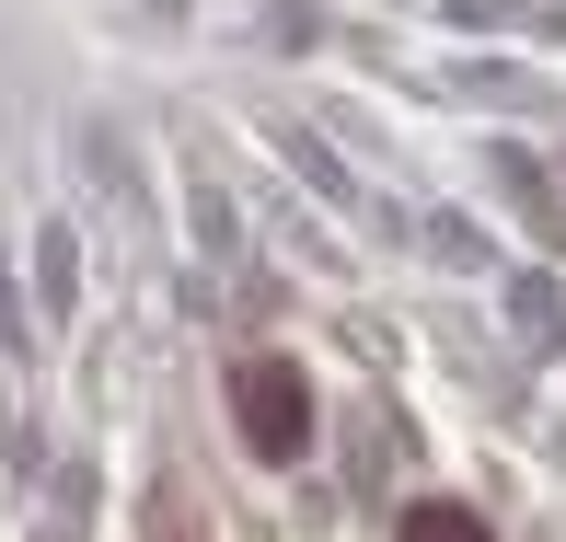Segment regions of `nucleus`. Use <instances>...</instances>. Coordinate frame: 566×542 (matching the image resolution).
<instances>
[{"label":"nucleus","instance_id":"obj_1","mask_svg":"<svg viewBox=\"0 0 566 542\" xmlns=\"http://www.w3.org/2000/svg\"><path fill=\"white\" fill-rule=\"evenodd\" d=\"M231 416H243V450L301 461L313 450V381H301V358H231Z\"/></svg>","mask_w":566,"mask_h":542},{"label":"nucleus","instance_id":"obj_2","mask_svg":"<svg viewBox=\"0 0 566 542\" xmlns=\"http://www.w3.org/2000/svg\"><path fill=\"white\" fill-rule=\"evenodd\" d=\"M394 542H485V520H474V508H451V497H428V508H405Z\"/></svg>","mask_w":566,"mask_h":542}]
</instances>
